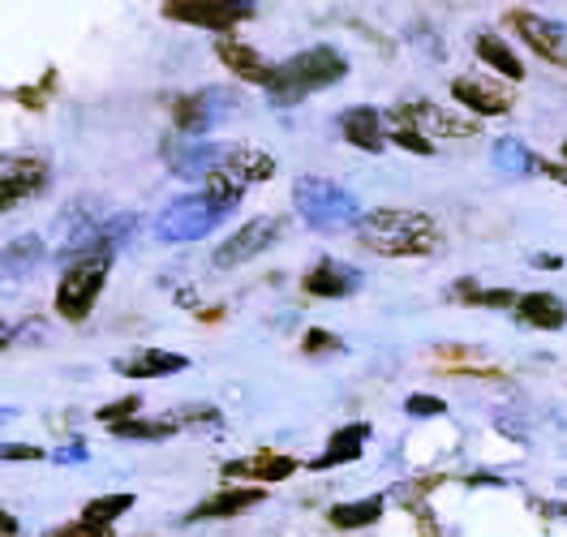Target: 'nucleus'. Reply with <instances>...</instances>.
<instances>
[{"label": "nucleus", "instance_id": "f257e3e1", "mask_svg": "<svg viewBox=\"0 0 567 537\" xmlns=\"http://www.w3.org/2000/svg\"><path fill=\"white\" fill-rule=\"evenodd\" d=\"M361 241L388 258H413L434 250V219L417 211H370L361 219Z\"/></svg>", "mask_w": 567, "mask_h": 537}, {"label": "nucleus", "instance_id": "f03ea898", "mask_svg": "<svg viewBox=\"0 0 567 537\" xmlns=\"http://www.w3.org/2000/svg\"><path fill=\"white\" fill-rule=\"evenodd\" d=\"M336 78H344V56L331 52V48H310V52L276 65L267 78V91H271L276 104H292V100H306L319 86H331Z\"/></svg>", "mask_w": 567, "mask_h": 537}, {"label": "nucleus", "instance_id": "7ed1b4c3", "mask_svg": "<svg viewBox=\"0 0 567 537\" xmlns=\"http://www.w3.org/2000/svg\"><path fill=\"white\" fill-rule=\"evenodd\" d=\"M297 215H301L310 228L331 233V228L357 224V219H361V207H357V198L349 189H340V185H331V180H322V177H301L297 180Z\"/></svg>", "mask_w": 567, "mask_h": 537}, {"label": "nucleus", "instance_id": "20e7f679", "mask_svg": "<svg viewBox=\"0 0 567 537\" xmlns=\"http://www.w3.org/2000/svg\"><path fill=\"white\" fill-rule=\"evenodd\" d=\"M228 211H233V207H224L212 194H189V198H181V203H173L168 211L159 215L155 233H159V241H173V246H177V241H198V237H207Z\"/></svg>", "mask_w": 567, "mask_h": 537}, {"label": "nucleus", "instance_id": "39448f33", "mask_svg": "<svg viewBox=\"0 0 567 537\" xmlns=\"http://www.w3.org/2000/svg\"><path fill=\"white\" fill-rule=\"evenodd\" d=\"M104 276H107V258H78L70 271H65V280H61L56 310L73 322L86 319L91 306H95V297H100V288H104Z\"/></svg>", "mask_w": 567, "mask_h": 537}, {"label": "nucleus", "instance_id": "423d86ee", "mask_svg": "<svg viewBox=\"0 0 567 537\" xmlns=\"http://www.w3.org/2000/svg\"><path fill=\"white\" fill-rule=\"evenodd\" d=\"M164 13H168L173 22H194V27L224 31V27H233L237 18H246L249 0H168Z\"/></svg>", "mask_w": 567, "mask_h": 537}, {"label": "nucleus", "instance_id": "0eeeda50", "mask_svg": "<svg viewBox=\"0 0 567 537\" xmlns=\"http://www.w3.org/2000/svg\"><path fill=\"white\" fill-rule=\"evenodd\" d=\"M233 107H241V100L233 95V91H203V95H194V100H181L177 104V125L185 134H203V130H212L215 121H224Z\"/></svg>", "mask_w": 567, "mask_h": 537}, {"label": "nucleus", "instance_id": "6e6552de", "mask_svg": "<svg viewBox=\"0 0 567 537\" xmlns=\"http://www.w3.org/2000/svg\"><path fill=\"white\" fill-rule=\"evenodd\" d=\"M276 241V219H249L246 228H237L219 250H215V267H241V262H249L254 254H262L267 246Z\"/></svg>", "mask_w": 567, "mask_h": 537}, {"label": "nucleus", "instance_id": "1a4fd4ad", "mask_svg": "<svg viewBox=\"0 0 567 537\" xmlns=\"http://www.w3.org/2000/svg\"><path fill=\"white\" fill-rule=\"evenodd\" d=\"M512 22H516V31L529 39V43L542 52V56H546V61L564 65V61H567V31L559 27V22H546V18H533V13H516Z\"/></svg>", "mask_w": 567, "mask_h": 537}, {"label": "nucleus", "instance_id": "9d476101", "mask_svg": "<svg viewBox=\"0 0 567 537\" xmlns=\"http://www.w3.org/2000/svg\"><path fill=\"white\" fill-rule=\"evenodd\" d=\"M340 130H344V138L361 151H383L388 143V125H383V112H374V107H349L344 116H340Z\"/></svg>", "mask_w": 567, "mask_h": 537}, {"label": "nucleus", "instance_id": "9b49d317", "mask_svg": "<svg viewBox=\"0 0 567 537\" xmlns=\"http://www.w3.org/2000/svg\"><path fill=\"white\" fill-rule=\"evenodd\" d=\"M395 121H404V125H413V130H430V134H452V138H464V134H473L477 125L473 121H456V116H447L443 107L434 104H409L395 112Z\"/></svg>", "mask_w": 567, "mask_h": 537}, {"label": "nucleus", "instance_id": "f8f14e48", "mask_svg": "<svg viewBox=\"0 0 567 537\" xmlns=\"http://www.w3.org/2000/svg\"><path fill=\"white\" fill-rule=\"evenodd\" d=\"M48 168L39 159H4V207H13L18 198H31L43 189Z\"/></svg>", "mask_w": 567, "mask_h": 537}, {"label": "nucleus", "instance_id": "ddd939ff", "mask_svg": "<svg viewBox=\"0 0 567 537\" xmlns=\"http://www.w3.org/2000/svg\"><path fill=\"white\" fill-rule=\"evenodd\" d=\"M357 285H361V271L344 267V262H319L306 276V292L310 297H349Z\"/></svg>", "mask_w": 567, "mask_h": 537}, {"label": "nucleus", "instance_id": "4468645a", "mask_svg": "<svg viewBox=\"0 0 567 537\" xmlns=\"http://www.w3.org/2000/svg\"><path fill=\"white\" fill-rule=\"evenodd\" d=\"M224 159H228V146H181L173 173L185 180H207Z\"/></svg>", "mask_w": 567, "mask_h": 537}, {"label": "nucleus", "instance_id": "2eb2a0df", "mask_svg": "<svg viewBox=\"0 0 567 537\" xmlns=\"http://www.w3.org/2000/svg\"><path fill=\"white\" fill-rule=\"evenodd\" d=\"M520 319L533 322V327H542V331H555V327L567 322V310L555 292H529V297L520 301Z\"/></svg>", "mask_w": 567, "mask_h": 537}, {"label": "nucleus", "instance_id": "dca6fc26", "mask_svg": "<svg viewBox=\"0 0 567 537\" xmlns=\"http://www.w3.org/2000/svg\"><path fill=\"white\" fill-rule=\"evenodd\" d=\"M452 95L468 104L473 112H486V116H495L507 107V91H495V86H486V82H473V78H456L452 82Z\"/></svg>", "mask_w": 567, "mask_h": 537}, {"label": "nucleus", "instance_id": "f3484780", "mask_svg": "<svg viewBox=\"0 0 567 537\" xmlns=\"http://www.w3.org/2000/svg\"><path fill=\"white\" fill-rule=\"evenodd\" d=\"M219 61L228 65V70H237L241 78H249V82H262L267 86V78H271V65L254 52V48H246V43H219Z\"/></svg>", "mask_w": 567, "mask_h": 537}, {"label": "nucleus", "instance_id": "a211bd4d", "mask_svg": "<svg viewBox=\"0 0 567 537\" xmlns=\"http://www.w3.org/2000/svg\"><path fill=\"white\" fill-rule=\"evenodd\" d=\"M116 370L130 374V379H159V374H181L185 358L181 353H138V358L121 361Z\"/></svg>", "mask_w": 567, "mask_h": 537}, {"label": "nucleus", "instance_id": "6ab92c4d", "mask_svg": "<svg viewBox=\"0 0 567 537\" xmlns=\"http://www.w3.org/2000/svg\"><path fill=\"white\" fill-rule=\"evenodd\" d=\"M491 159H495L498 173H507V177H529V173H537V159L529 155V146H520L516 138H498Z\"/></svg>", "mask_w": 567, "mask_h": 537}, {"label": "nucleus", "instance_id": "aec40b11", "mask_svg": "<svg viewBox=\"0 0 567 537\" xmlns=\"http://www.w3.org/2000/svg\"><path fill=\"white\" fill-rule=\"evenodd\" d=\"M365 434H370V426L340 430V434L331 438L327 456H319V461H315V468H331V465H344V461H357V456H361V447H365Z\"/></svg>", "mask_w": 567, "mask_h": 537}, {"label": "nucleus", "instance_id": "412c9836", "mask_svg": "<svg viewBox=\"0 0 567 537\" xmlns=\"http://www.w3.org/2000/svg\"><path fill=\"white\" fill-rule=\"evenodd\" d=\"M477 56H482V61H486L491 70L507 73L512 82H516V78H525L520 61H516V56H512V52H507V48H503V43H498L495 35H482V39H477Z\"/></svg>", "mask_w": 567, "mask_h": 537}, {"label": "nucleus", "instance_id": "4be33fe9", "mask_svg": "<svg viewBox=\"0 0 567 537\" xmlns=\"http://www.w3.org/2000/svg\"><path fill=\"white\" fill-rule=\"evenodd\" d=\"M292 461L288 456H258V461H237V465H228V473H249V477H267V482H280L292 473Z\"/></svg>", "mask_w": 567, "mask_h": 537}, {"label": "nucleus", "instance_id": "5701e85b", "mask_svg": "<svg viewBox=\"0 0 567 537\" xmlns=\"http://www.w3.org/2000/svg\"><path fill=\"white\" fill-rule=\"evenodd\" d=\"M130 495H107V499H95V503H86V512H82V520L86 525H95V529H104V525H112L121 512H130Z\"/></svg>", "mask_w": 567, "mask_h": 537}, {"label": "nucleus", "instance_id": "b1692460", "mask_svg": "<svg viewBox=\"0 0 567 537\" xmlns=\"http://www.w3.org/2000/svg\"><path fill=\"white\" fill-rule=\"evenodd\" d=\"M379 512H383V499H361V503H353V507H336V512H331V525L357 529V525L379 520Z\"/></svg>", "mask_w": 567, "mask_h": 537}, {"label": "nucleus", "instance_id": "393cba45", "mask_svg": "<svg viewBox=\"0 0 567 537\" xmlns=\"http://www.w3.org/2000/svg\"><path fill=\"white\" fill-rule=\"evenodd\" d=\"M262 495L258 490H233V495H219V499H212L207 507H198L194 516H224V512H246L249 503H258Z\"/></svg>", "mask_w": 567, "mask_h": 537}, {"label": "nucleus", "instance_id": "a878e982", "mask_svg": "<svg viewBox=\"0 0 567 537\" xmlns=\"http://www.w3.org/2000/svg\"><path fill=\"white\" fill-rule=\"evenodd\" d=\"M391 134H395V143L409 146V151H417V155H430V151H434V143L422 138V134H417L413 125H404V121H395V130H391Z\"/></svg>", "mask_w": 567, "mask_h": 537}, {"label": "nucleus", "instance_id": "bb28decb", "mask_svg": "<svg viewBox=\"0 0 567 537\" xmlns=\"http://www.w3.org/2000/svg\"><path fill=\"white\" fill-rule=\"evenodd\" d=\"M35 254H39V241H35V237H27L22 246H9V254H4V262H9V276L18 271V258H35ZM27 267H31V262H22V271H27Z\"/></svg>", "mask_w": 567, "mask_h": 537}, {"label": "nucleus", "instance_id": "cd10ccee", "mask_svg": "<svg viewBox=\"0 0 567 537\" xmlns=\"http://www.w3.org/2000/svg\"><path fill=\"white\" fill-rule=\"evenodd\" d=\"M409 413H417V417H425V413H443V400H430V395H413V400H409Z\"/></svg>", "mask_w": 567, "mask_h": 537}, {"label": "nucleus", "instance_id": "c85d7f7f", "mask_svg": "<svg viewBox=\"0 0 567 537\" xmlns=\"http://www.w3.org/2000/svg\"><path fill=\"white\" fill-rule=\"evenodd\" d=\"M48 537H95V525H70V529H61V534H48Z\"/></svg>", "mask_w": 567, "mask_h": 537}, {"label": "nucleus", "instance_id": "c756f323", "mask_svg": "<svg viewBox=\"0 0 567 537\" xmlns=\"http://www.w3.org/2000/svg\"><path fill=\"white\" fill-rule=\"evenodd\" d=\"M18 456H22V461H35L39 452L35 447H4V461H18Z\"/></svg>", "mask_w": 567, "mask_h": 537}, {"label": "nucleus", "instance_id": "7c9ffc66", "mask_svg": "<svg viewBox=\"0 0 567 537\" xmlns=\"http://www.w3.org/2000/svg\"><path fill=\"white\" fill-rule=\"evenodd\" d=\"M82 456H86L82 447H65V452H56V461H82Z\"/></svg>", "mask_w": 567, "mask_h": 537}, {"label": "nucleus", "instance_id": "2f4dec72", "mask_svg": "<svg viewBox=\"0 0 567 537\" xmlns=\"http://www.w3.org/2000/svg\"><path fill=\"white\" fill-rule=\"evenodd\" d=\"M550 177H555V180H564V185H567V168H550Z\"/></svg>", "mask_w": 567, "mask_h": 537}, {"label": "nucleus", "instance_id": "473e14b6", "mask_svg": "<svg viewBox=\"0 0 567 537\" xmlns=\"http://www.w3.org/2000/svg\"><path fill=\"white\" fill-rule=\"evenodd\" d=\"M564 155H567V143H564Z\"/></svg>", "mask_w": 567, "mask_h": 537}, {"label": "nucleus", "instance_id": "72a5a7b5", "mask_svg": "<svg viewBox=\"0 0 567 537\" xmlns=\"http://www.w3.org/2000/svg\"><path fill=\"white\" fill-rule=\"evenodd\" d=\"M249 4H254V0H249Z\"/></svg>", "mask_w": 567, "mask_h": 537}]
</instances>
